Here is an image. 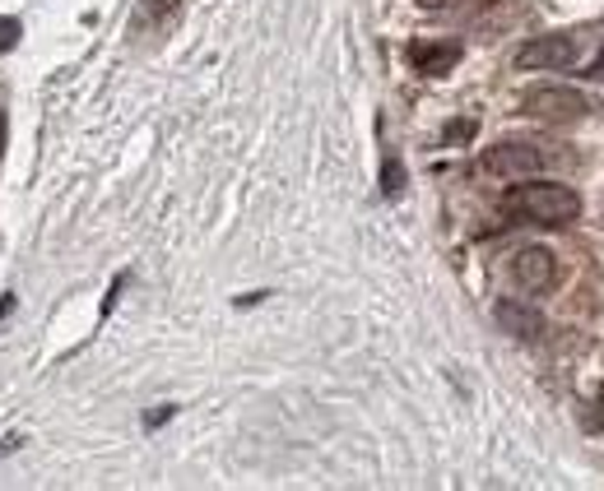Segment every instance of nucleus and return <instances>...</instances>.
<instances>
[{
  "label": "nucleus",
  "instance_id": "nucleus-1",
  "mask_svg": "<svg viewBox=\"0 0 604 491\" xmlns=\"http://www.w3.org/2000/svg\"><path fill=\"white\" fill-rule=\"evenodd\" d=\"M503 209L516 214L521 223H534V227H567L577 223L581 214V200L572 186H558V181H521L511 186L503 196Z\"/></svg>",
  "mask_w": 604,
  "mask_h": 491
},
{
  "label": "nucleus",
  "instance_id": "nucleus-2",
  "mask_svg": "<svg viewBox=\"0 0 604 491\" xmlns=\"http://www.w3.org/2000/svg\"><path fill=\"white\" fill-rule=\"evenodd\" d=\"M521 108H526V116L548 121V126H572V121L591 112V98L581 89H567V84H534V89H526Z\"/></svg>",
  "mask_w": 604,
  "mask_h": 491
},
{
  "label": "nucleus",
  "instance_id": "nucleus-3",
  "mask_svg": "<svg viewBox=\"0 0 604 491\" xmlns=\"http://www.w3.org/2000/svg\"><path fill=\"white\" fill-rule=\"evenodd\" d=\"M479 167L489 177H503V181H530L534 172L544 167V153L526 144V139H503V144H489L479 158Z\"/></svg>",
  "mask_w": 604,
  "mask_h": 491
},
{
  "label": "nucleus",
  "instance_id": "nucleus-4",
  "mask_svg": "<svg viewBox=\"0 0 604 491\" xmlns=\"http://www.w3.org/2000/svg\"><path fill=\"white\" fill-rule=\"evenodd\" d=\"M577 61V38L567 33H544L516 47V70H567Z\"/></svg>",
  "mask_w": 604,
  "mask_h": 491
},
{
  "label": "nucleus",
  "instance_id": "nucleus-5",
  "mask_svg": "<svg viewBox=\"0 0 604 491\" xmlns=\"http://www.w3.org/2000/svg\"><path fill=\"white\" fill-rule=\"evenodd\" d=\"M511 278H516V288H526V292L554 288V278H558V255L548 251V246H521V251L511 255Z\"/></svg>",
  "mask_w": 604,
  "mask_h": 491
},
{
  "label": "nucleus",
  "instance_id": "nucleus-6",
  "mask_svg": "<svg viewBox=\"0 0 604 491\" xmlns=\"http://www.w3.org/2000/svg\"><path fill=\"white\" fill-rule=\"evenodd\" d=\"M493 320L507 329L511 339H521V343H534L544 335V315L534 311V306H526V302H511V297H503V302L493 306Z\"/></svg>",
  "mask_w": 604,
  "mask_h": 491
},
{
  "label": "nucleus",
  "instance_id": "nucleus-7",
  "mask_svg": "<svg viewBox=\"0 0 604 491\" xmlns=\"http://www.w3.org/2000/svg\"><path fill=\"white\" fill-rule=\"evenodd\" d=\"M409 61H414V70H423V75H446V70H456V61H460V42H414Z\"/></svg>",
  "mask_w": 604,
  "mask_h": 491
},
{
  "label": "nucleus",
  "instance_id": "nucleus-8",
  "mask_svg": "<svg viewBox=\"0 0 604 491\" xmlns=\"http://www.w3.org/2000/svg\"><path fill=\"white\" fill-rule=\"evenodd\" d=\"M177 5L182 0H140V10H135V24H163V20H172L177 14Z\"/></svg>",
  "mask_w": 604,
  "mask_h": 491
},
{
  "label": "nucleus",
  "instance_id": "nucleus-9",
  "mask_svg": "<svg viewBox=\"0 0 604 491\" xmlns=\"http://www.w3.org/2000/svg\"><path fill=\"white\" fill-rule=\"evenodd\" d=\"M400 186H405V167L395 163V158H386V167H382V196H400Z\"/></svg>",
  "mask_w": 604,
  "mask_h": 491
},
{
  "label": "nucleus",
  "instance_id": "nucleus-10",
  "mask_svg": "<svg viewBox=\"0 0 604 491\" xmlns=\"http://www.w3.org/2000/svg\"><path fill=\"white\" fill-rule=\"evenodd\" d=\"M20 20H0V51H10L14 42H20Z\"/></svg>",
  "mask_w": 604,
  "mask_h": 491
},
{
  "label": "nucleus",
  "instance_id": "nucleus-11",
  "mask_svg": "<svg viewBox=\"0 0 604 491\" xmlns=\"http://www.w3.org/2000/svg\"><path fill=\"white\" fill-rule=\"evenodd\" d=\"M479 126L474 121H452V126H446V144H456V139H470Z\"/></svg>",
  "mask_w": 604,
  "mask_h": 491
},
{
  "label": "nucleus",
  "instance_id": "nucleus-12",
  "mask_svg": "<svg viewBox=\"0 0 604 491\" xmlns=\"http://www.w3.org/2000/svg\"><path fill=\"white\" fill-rule=\"evenodd\" d=\"M456 0H419V10H452Z\"/></svg>",
  "mask_w": 604,
  "mask_h": 491
},
{
  "label": "nucleus",
  "instance_id": "nucleus-13",
  "mask_svg": "<svg viewBox=\"0 0 604 491\" xmlns=\"http://www.w3.org/2000/svg\"><path fill=\"white\" fill-rule=\"evenodd\" d=\"M591 75H600V79H604V47H600V56H595V65H591Z\"/></svg>",
  "mask_w": 604,
  "mask_h": 491
},
{
  "label": "nucleus",
  "instance_id": "nucleus-14",
  "mask_svg": "<svg viewBox=\"0 0 604 491\" xmlns=\"http://www.w3.org/2000/svg\"><path fill=\"white\" fill-rule=\"evenodd\" d=\"M0 153H5V112H0Z\"/></svg>",
  "mask_w": 604,
  "mask_h": 491
}]
</instances>
